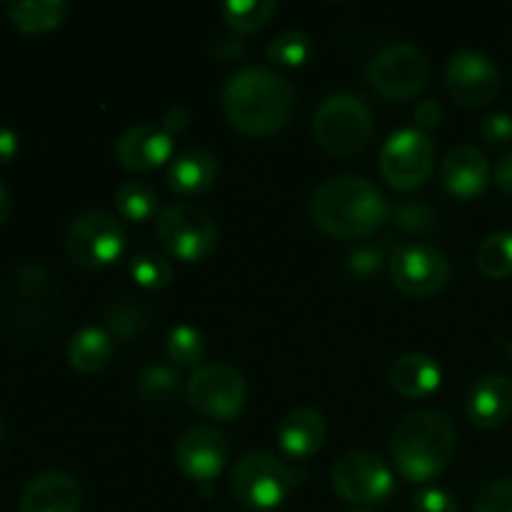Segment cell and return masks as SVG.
Here are the masks:
<instances>
[{"mask_svg": "<svg viewBox=\"0 0 512 512\" xmlns=\"http://www.w3.org/2000/svg\"><path fill=\"white\" fill-rule=\"evenodd\" d=\"M223 108L240 133L273 135L293 118L295 90L275 70L250 65L225 83Z\"/></svg>", "mask_w": 512, "mask_h": 512, "instance_id": "obj_1", "label": "cell"}, {"mask_svg": "<svg viewBox=\"0 0 512 512\" xmlns=\"http://www.w3.org/2000/svg\"><path fill=\"white\" fill-rule=\"evenodd\" d=\"M310 215L333 238L358 240L378 233L388 220V200L363 175H335L313 195Z\"/></svg>", "mask_w": 512, "mask_h": 512, "instance_id": "obj_2", "label": "cell"}, {"mask_svg": "<svg viewBox=\"0 0 512 512\" xmlns=\"http://www.w3.org/2000/svg\"><path fill=\"white\" fill-rule=\"evenodd\" d=\"M458 448L453 420L438 410H415L405 415L393 433V460L398 473L410 483L438 478Z\"/></svg>", "mask_w": 512, "mask_h": 512, "instance_id": "obj_3", "label": "cell"}, {"mask_svg": "<svg viewBox=\"0 0 512 512\" xmlns=\"http://www.w3.org/2000/svg\"><path fill=\"white\" fill-rule=\"evenodd\" d=\"M303 483V470L270 450L243 455L233 470L230 490L245 510L268 512L280 508Z\"/></svg>", "mask_w": 512, "mask_h": 512, "instance_id": "obj_4", "label": "cell"}, {"mask_svg": "<svg viewBox=\"0 0 512 512\" xmlns=\"http://www.w3.org/2000/svg\"><path fill=\"white\" fill-rule=\"evenodd\" d=\"M313 135L328 153L353 155L373 135V113L358 95L333 93L315 110Z\"/></svg>", "mask_w": 512, "mask_h": 512, "instance_id": "obj_5", "label": "cell"}, {"mask_svg": "<svg viewBox=\"0 0 512 512\" xmlns=\"http://www.w3.org/2000/svg\"><path fill=\"white\" fill-rule=\"evenodd\" d=\"M160 245L183 263L205 260L218 248L220 230L208 210L193 203H173L158 215Z\"/></svg>", "mask_w": 512, "mask_h": 512, "instance_id": "obj_6", "label": "cell"}, {"mask_svg": "<svg viewBox=\"0 0 512 512\" xmlns=\"http://www.w3.org/2000/svg\"><path fill=\"white\" fill-rule=\"evenodd\" d=\"M435 168V145L428 133L418 128H400L385 140L380 150V173L395 190L423 188Z\"/></svg>", "mask_w": 512, "mask_h": 512, "instance_id": "obj_7", "label": "cell"}, {"mask_svg": "<svg viewBox=\"0 0 512 512\" xmlns=\"http://www.w3.org/2000/svg\"><path fill=\"white\" fill-rule=\"evenodd\" d=\"M65 250L75 265L88 270L113 265L125 250V228L105 210H88L78 215L65 235Z\"/></svg>", "mask_w": 512, "mask_h": 512, "instance_id": "obj_8", "label": "cell"}, {"mask_svg": "<svg viewBox=\"0 0 512 512\" xmlns=\"http://www.w3.org/2000/svg\"><path fill=\"white\" fill-rule=\"evenodd\" d=\"M368 75L380 95L390 100H408L428 83L430 63L418 45L390 43L375 53Z\"/></svg>", "mask_w": 512, "mask_h": 512, "instance_id": "obj_9", "label": "cell"}, {"mask_svg": "<svg viewBox=\"0 0 512 512\" xmlns=\"http://www.w3.org/2000/svg\"><path fill=\"white\" fill-rule=\"evenodd\" d=\"M248 390L238 368L228 363H203L188 380V400L210 420H233L243 410Z\"/></svg>", "mask_w": 512, "mask_h": 512, "instance_id": "obj_10", "label": "cell"}, {"mask_svg": "<svg viewBox=\"0 0 512 512\" xmlns=\"http://www.w3.org/2000/svg\"><path fill=\"white\" fill-rule=\"evenodd\" d=\"M333 488L343 500L355 505L385 503L395 493V473L380 455L358 450L335 463Z\"/></svg>", "mask_w": 512, "mask_h": 512, "instance_id": "obj_11", "label": "cell"}, {"mask_svg": "<svg viewBox=\"0 0 512 512\" xmlns=\"http://www.w3.org/2000/svg\"><path fill=\"white\" fill-rule=\"evenodd\" d=\"M390 278L400 293L410 298H430L448 285L450 263L433 245H400L390 258Z\"/></svg>", "mask_w": 512, "mask_h": 512, "instance_id": "obj_12", "label": "cell"}, {"mask_svg": "<svg viewBox=\"0 0 512 512\" xmlns=\"http://www.w3.org/2000/svg\"><path fill=\"white\" fill-rule=\"evenodd\" d=\"M445 83H448V93L458 103L468 108H483L498 95L500 73L488 55L478 50H463L450 58Z\"/></svg>", "mask_w": 512, "mask_h": 512, "instance_id": "obj_13", "label": "cell"}, {"mask_svg": "<svg viewBox=\"0 0 512 512\" xmlns=\"http://www.w3.org/2000/svg\"><path fill=\"white\" fill-rule=\"evenodd\" d=\"M228 440L218 428L195 425L175 445V463L185 478L195 483H213L228 463Z\"/></svg>", "mask_w": 512, "mask_h": 512, "instance_id": "obj_14", "label": "cell"}, {"mask_svg": "<svg viewBox=\"0 0 512 512\" xmlns=\"http://www.w3.org/2000/svg\"><path fill=\"white\" fill-rule=\"evenodd\" d=\"M173 150V138L158 123L133 125V128L120 135L118 145H115V155H118L120 165L135 170V173L163 165L165 160L173 158Z\"/></svg>", "mask_w": 512, "mask_h": 512, "instance_id": "obj_15", "label": "cell"}, {"mask_svg": "<svg viewBox=\"0 0 512 512\" xmlns=\"http://www.w3.org/2000/svg\"><path fill=\"white\" fill-rule=\"evenodd\" d=\"M440 183L460 200H473L483 195L490 183V163L483 150L475 145H458L450 150L440 165Z\"/></svg>", "mask_w": 512, "mask_h": 512, "instance_id": "obj_16", "label": "cell"}, {"mask_svg": "<svg viewBox=\"0 0 512 512\" xmlns=\"http://www.w3.org/2000/svg\"><path fill=\"white\" fill-rule=\"evenodd\" d=\"M80 500L83 493L73 475L63 470H48L35 475L23 490L20 512H78Z\"/></svg>", "mask_w": 512, "mask_h": 512, "instance_id": "obj_17", "label": "cell"}, {"mask_svg": "<svg viewBox=\"0 0 512 512\" xmlns=\"http://www.w3.org/2000/svg\"><path fill=\"white\" fill-rule=\"evenodd\" d=\"M465 413L478 428H498L512 415V380L505 375H483L465 398Z\"/></svg>", "mask_w": 512, "mask_h": 512, "instance_id": "obj_18", "label": "cell"}, {"mask_svg": "<svg viewBox=\"0 0 512 512\" xmlns=\"http://www.w3.org/2000/svg\"><path fill=\"white\" fill-rule=\"evenodd\" d=\"M325 418L313 408H295L280 420L278 425V443L285 458L290 460H308L323 448Z\"/></svg>", "mask_w": 512, "mask_h": 512, "instance_id": "obj_19", "label": "cell"}, {"mask_svg": "<svg viewBox=\"0 0 512 512\" xmlns=\"http://www.w3.org/2000/svg\"><path fill=\"white\" fill-rule=\"evenodd\" d=\"M388 380L395 393H400L403 398L423 400L430 398L440 388L443 370H440V365L430 355L408 353L390 365Z\"/></svg>", "mask_w": 512, "mask_h": 512, "instance_id": "obj_20", "label": "cell"}, {"mask_svg": "<svg viewBox=\"0 0 512 512\" xmlns=\"http://www.w3.org/2000/svg\"><path fill=\"white\" fill-rule=\"evenodd\" d=\"M218 180V158L205 148H188L173 158L168 168V185L173 193L198 195L205 193Z\"/></svg>", "mask_w": 512, "mask_h": 512, "instance_id": "obj_21", "label": "cell"}, {"mask_svg": "<svg viewBox=\"0 0 512 512\" xmlns=\"http://www.w3.org/2000/svg\"><path fill=\"white\" fill-rule=\"evenodd\" d=\"M103 320L110 338L120 340V343H135L148 333L153 313L143 300L123 295V298H115L105 305Z\"/></svg>", "mask_w": 512, "mask_h": 512, "instance_id": "obj_22", "label": "cell"}, {"mask_svg": "<svg viewBox=\"0 0 512 512\" xmlns=\"http://www.w3.org/2000/svg\"><path fill=\"white\" fill-rule=\"evenodd\" d=\"M110 358H113V338L105 328L88 325L70 338L68 363L78 373H98L110 363Z\"/></svg>", "mask_w": 512, "mask_h": 512, "instance_id": "obj_23", "label": "cell"}, {"mask_svg": "<svg viewBox=\"0 0 512 512\" xmlns=\"http://www.w3.org/2000/svg\"><path fill=\"white\" fill-rule=\"evenodd\" d=\"M68 3L63 0H20L8 8L10 23L23 33H48L63 25Z\"/></svg>", "mask_w": 512, "mask_h": 512, "instance_id": "obj_24", "label": "cell"}, {"mask_svg": "<svg viewBox=\"0 0 512 512\" xmlns=\"http://www.w3.org/2000/svg\"><path fill=\"white\" fill-rule=\"evenodd\" d=\"M135 390L145 403L165 405L180 393V375L173 365L150 363L135 378Z\"/></svg>", "mask_w": 512, "mask_h": 512, "instance_id": "obj_25", "label": "cell"}, {"mask_svg": "<svg viewBox=\"0 0 512 512\" xmlns=\"http://www.w3.org/2000/svg\"><path fill=\"white\" fill-rule=\"evenodd\" d=\"M115 205H118V213L125 220H133V223H148V220L160 215L158 193L148 183H140V180H130V183L120 185L118 193H115Z\"/></svg>", "mask_w": 512, "mask_h": 512, "instance_id": "obj_26", "label": "cell"}, {"mask_svg": "<svg viewBox=\"0 0 512 512\" xmlns=\"http://www.w3.org/2000/svg\"><path fill=\"white\" fill-rule=\"evenodd\" d=\"M478 270L490 280H503L512 275V233L498 230L490 233L478 248Z\"/></svg>", "mask_w": 512, "mask_h": 512, "instance_id": "obj_27", "label": "cell"}, {"mask_svg": "<svg viewBox=\"0 0 512 512\" xmlns=\"http://www.w3.org/2000/svg\"><path fill=\"white\" fill-rule=\"evenodd\" d=\"M275 10V0H230L223 5V20L235 33H253L273 18Z\"/></svg>", "mask_w": 512, "mask_h": 512, "instance_id": "obj_28", "label": "cell"}, {"mask_svg": "<svg viewBox=\"0 0 512 512\" xmlns=\"http://www.w3.org/2000/svg\"><path fill=\"white\" fill-rule=\"evenodd\" d=\"M270 63L283 65V68H298L305 65L313 55V40L303 30H285L278 38L270 40L268 50H265Z\"/></svg>", "mask_w": 512, "mask_h": 512, "instance_id": "obj_29", "label": "cell"}, {"mask_svg": "<svg viewBox=\"0 0 512 512\" xmlns=\"http://www.w3.org/2000/svg\"><path fill=\"white\" fill-rule=\"evenodd\" d=\"M165 350L178 368H200L205 355V340L193 325H175L168 333Z\"/></svg>", "mask_w": 512, "mask_h": 512, "instance_id": "obj_30", "label": "cell"}, {"mask_svg": "<svg viewBox=\"0 0 512 512\" xmlns=\"http://www.w3.org/2000/svg\"><path fill=\"white\" fill-rule=\"evenodd\" d=\"M130 275L145 290H163L173 280V265L158 253H140L130 260Z\"/></svg>", "mask_w": 512, "mask_h": 512, "instance_id": "obj_31", "label": "cell"}, {"mask_svg": "<svg viewBox=\"0 0 512 512\" xmlns=\"http://www.w3.org/2000/svg\"><path fill=\"white\" fill-rule=\"evenodd\" d=\"M393 238H383L385 248H378V245H363V248L353 250L348 255V273L353 278H373L375 273H380L383 268V260H390L395 255V250L400 245L390 243Z\"/></svg>", "mask_w": 512, "mask_h": 512, "instance_id": "obj_32", "label": "cell"}, {"mask_svg": "<svg viewBox=\"0 0 512 512\" xmlns=\"http://www.w3.org/2000/svg\"><path fill=\"white\" fill-rule=\"evenodd\" d=\"M473 512H512V478H500L485 485L475 498Z\"/></svg>", "mask_w": 512, "mask_h": 512, "instance_id": "obj_33", "label": "cell"}, {"mask_svg": "<svg viewBox=\"0 0 512 512\" xmlns=\"http://www.w3.org/2000/svg\"><path fill=\"white\" fill-rule=\"evenodd\" d=\"M395 223L403 230H408V233H425L428 228H433L435 215L425 203L405 200V203H400L398 208H395Z\"/></svg>", "mask_w": 512, "mask_h": 512, "instance_id": "obj_34", "label": "cell"}, {"mask_svg": "<svg viewBox=\"0 0 512 512\" xmlns=\"http://www.w3.org/2000/svg\"><path fill=\"white\" fill-rule=\"evenodd\" d=\"M415 512H460L453 493L443 488H420L413 498Z\"/></svg>", "mask_w": 512, "mask_h": 512, "instance_id": "obj_35", "label": "cell"}, {"mask_svg": "<svg viewBox=\"0 0 512 512\" xmlns=\"http://www.w3.org/2000/svg\"><path fill=\"white\" fill-rule=\"evenodd\" d=\"M480 135L485 143L503 145L512 140V115L510 113H493L480 125Z\"/></svg>", "mask_w": 512, "mask_h": 512, "instance_id": "obj_36", "label": "cell"}, {"mask_svg": "<svg viewBox=\"0 0 512 512\" xmlns=\"http://www.w3.org/2000/svg\"><path fill=\"white\" fill-rule=\"evenodd\" d=\"M443 123V108H440L438 100H423V103L415 108V125L418 130H433Z\"/></svg>", "mask_w": 512, "mask_h": 512, "instance_id": "obj_37", "label": "cell"}, {"mask_svg": "<svg viewBox=\"0 0 512 512\" xmlns=\"http://www.w3.org/2000/svg\"><path fill=\"white\" fill-rule=\"evenodd\" d=\"M493 180L495 185H498V190H503L505 195H512V150L500 155L498 165H495Z\"/></svg>", "mask_w": 512, "mask_h": 512, "instance_id": "obj_38", "label": "cell"}, {"mask_svg": "<svg viewBox=\"0 0 512 512\" xmlns=\"http://www.w3.org/2000/svg\"><path fill=\"white\" fill-rule=\"evenodd\" d=\"M188 120H190L188 110L173 108L165 113V118L160 120V125H163V130L170 135V138H175V135H180L185 128H188Z\"/></svg>", "mask_w": 512, "mask_h": 512, "instance_id": "obj_39", "label": "cell"}, {"mask_svg": "<svg viewBox=\"0 0 512 512\" xmlns=\"http://www.w3.org/2000/svg\"><path fill=\"white\" fill-rule=\"evenodd\" d=\"M15 153H18V135L10 128L0 125V165L10 163L15 158Z\"/></svg>", "mask_w": 512, "mask_h": 512, "instance_id": "obj_40", "label": "cell"}, {"mask_svg": "<svg viewBox=\"0 0 512 512\" xmlns=\"http://www.w3.org/2000/svg\"><path fill=\"white\" fill-rule=\"evenodd\" d=\"M8 213H10V195H8V190L0 185V225L8 220Z\"/></svg>", "mask_w": 512, "mask_h": 512, "instance_id": "obj_41", "label": "cell"}, {"mask_svg": "<svg viewBox=\"0 0 512 512\" xmlns=\"http://www.w3.org/2000/svg\"><path fill=\"white\" fill-rule=\"evenodd\" d=\"M0 435H3V418H0Z\"/></svg>", "mask_w": 512, "mask_h": 512, "instance_id": "obj_42", "label": "cell"}, {"mask_svg": "<svg viewBox=\"0 0 512 512\" xmlns=\"http://www.w3.org/2000/svg\"><path fill=\"white\" fill-rule=\"evenodd\" d=\"M358 512H370V510H358Z\"/></svg>", "mask_w": 512, "mask_h": 512, "instance_id": "obj_43", "label": "cell"}]
</instances>
